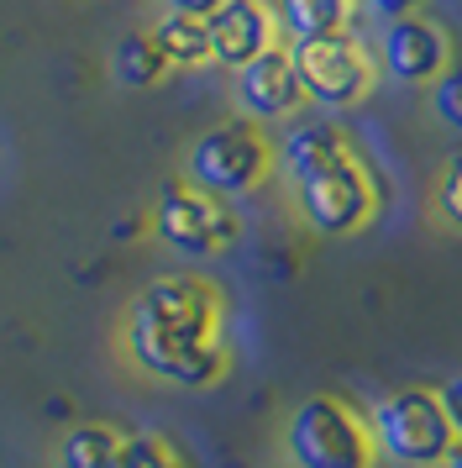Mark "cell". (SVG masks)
<instances>
[{
	"label": "cell",
	"instance_id": "cell-2",
	"mask_svg": "<svg viewBox=\"0 0 462 468\" xmlns=\"http://www.w3.org/2000/svg\"><path fill=\"white\" fill-rule=\"evenodd\" d=\"M273 164H278V148L257 132V122L236 116V122H221L189 143L184 179L215 200H242V195H257L268 185Z\"/></svg>",
	"mask_w": 462,
	"mask_h": 468
},
{
	"label": "cell",
	"instance_id": "cell-16",
	"mask_svg": "<svg viewBox=\"0 0 462 468\" xmlns=\"http://www.w3.org/2000/svg\"><path fill=\"white\" fill-rule=\"evenodd\" d=\"M110 468H189V463L163 431H131V437H121Z\"/></svg>",
	"mask_w": 462,
	"mask_h": 468
},
{
	"label": "cell",
	"instance_id": "cell-4",
	"mask_svg": "<svg viewBox=\"0 0 462 468\" xmlns=\"http://www.w3.org/2000/svg\"><path fill=\"white\" fill-rule=\"evenodd\" d=\"M294 206L315 237H352L378 216V185L352 148L294 174Z\"/></svg>",
	"mask_w": 462,
	"mask_h": 468
},
{
	"label": "cell",
	"instance_id": "cell-22",
	"mask_svg": "<svg viewBox=\"0 0 462 468\" xmlns=\"http://www.w3.org/2000/svg\"><path fill=\"white\" fill-rule=\"evenodd\" d=\"M142 232V221H137V216H131V221H121V227H110V237H116V242H121V237H137Z\"/></svg>",
	"mask_w": 462,
	"mask_h": 468
},
{
	"label": "cell",
	"instance_id": "cell-5",
	"mask_svg": "<svg viewBox=\"0 0 462 468\" xmlns=\"http://www.w3.org/2000/svg\"><path fill=\"white\" fill-rule=\"evenodd\" d=\"M368 426H373L378 452L399 468H436L441 458L457 447V431L446 421L436 389H420V384L383 395V400L373 405Z\"/></svg>",
	"mask_w": 462,
	"mask_h": 468
},
{
	"label": "cell",
	"instance_id": "cell-14",
	"mask_svg": "<svg viewBox=\"0 0 462 468\" xmlns=\"http://www.w3.org/2000/svg\"><path fill=\"white\" fill-rule=\"evenodd\" d=\"M126 431H116L110 421H74L53 447V463L58 468H110L116 463V447Z\"/></svg>",
	"mask_w": 462,
	"mask_h": 468
},
{
	"label": "cell",
	"instance_id": "cell-11",
	"mask_svg": "<svg viewBox=\"0 0 462 468\" xmlns=\"http://www.w3.org/2000/svg\"><path fill=\"white\" fill-rule=\"evenodd\" d=\"M357 0H273L278 32H289V43H310V37H331L347 32Z\"/></svg>",
	"mask_w": 462,
	"mask_h": 468
},
{
	"label": "cell",
	"instance_id": "cell-3",
	"mask_svg": "<svg viewBox=\"0 0 462 468\" xmlns=\"http://www.w3.org/2000/svg\"><path fill=\"white\" fill-rule=\"evenodd\" d=\"M284 447L294 468H373L378 442L368 416L341 395H310L289 410Z\"/></svg>",
	"mask_w": 462,
	"mask_h": 468
},
{
	"label": "cell",
	"instance_id": "cell-20",
	"mask_svg": "<svg viewBox=\"0 0 462 468\" xmlns=\"http://www.w3.org/2000/svg\"><path fill=\"white\" fill-rule=\"evenodd\" d=\"M362 5L373 11L378 22H399V16H415L425 0H362Z\"/></svg>",
	"mask_w": 462,
	"mask_h": 468
},
{
	"label": "cell",
	"instance_id": "cell-12",
	"mask_svg": "<svg viewBox=\"0 0 462 468\" xmlns=\"http://www.w3.org/2000/svg\"><path fill=\"white\" fill-rule=\"evenodd\" d=\"M168 69L173 64L163 58V48L152 43V32H126L121 43L110 48V74H116L121 90H158Z\"/></svg>",
	"mask_w": 462,
	"mask_h": 468
},
{
	"label": "cell",
	"instance_id": "cell-15",
	"mask_svg": "<svg viewBox=\"0 0 462 468\" xmlns=\"http://www.w3.org/2000/svg\"><path fill=\"white\" fill-rule=\"evenodd\" d=\"M341 148H352L347 143V132H336L331 122H310V127H294L289 137H284V169H289V179L294 174H305L310 164H320V158H331V153H341Z\"/></svg>",
	"mask_w": 462,
	"mask_h": 468
},
{
	"label": "cell",
	"instance_id": "cell-13",
	"mask_svg": "<svg viewBox=\"0 0 462 468\" xmlns=\"http://www.w3.org/2000/svg\"><path fill=\"white\" fill-rule=\"evenodd\" d=\"M152 43L163 48V58L173 69H200L210 64V22L189 16V11H163L152 27Z\"/></svg>",
	"mask_w": 462,
	"mask_h": 468
},
{
	"label": "cell",
	"instance_id": "cell-19",
	"mask_svg": "<svg viewBox=\"0 0 462 468\" xmlns=\"http://www.w3.org/2000/svg\"><path fill=\"white\" fill-rule=\"evenodd\" d=\"M436 400H441V410H446V421H452V431H457V442H462V374L436 384Z\"/></svg>",
	"mask_w": 462,
	"mask_h": 468
},
{
	"label": "cell",
	"instance_id": "cell-18",
	"mask_svg": "<svg viewBox=\"0 0 462 468\" xmlns=\"http://www.w3.org/2000/svg\"><path fill=\"white\" fill-rule=\"evenodd\" d=\"M425 90H431V116H436L446 132H462V64H452Z\"/></svg>",
	"mask_w": 462,
	"mask_h": 468
},
{
	"label": "cell",
	"instance_id": "cell-23",
	"mask_svg": "<svg viewBox=\"0 0 462 468\" xmlns=\"http://www.w3.org/2000/svg\"><path fill=\"white\" fill-rule=\"evenodd\" d=\"M436 468H462V442L457 447H452V452H446V458H441V463Z\"/></svg>",
	"mask_w": 462,
	"mask_h": 468
},
{
	"label": "cell",
	"instance_id": "cell-21",
	"mask_svg": "<svg viewBox=\"0 0 462 468\" xmlns=\"http://www.w3.org/2000/svg\"><path fill=\"white\" fill-rule=\"evenodd\" d=\"M168 11H189V16H210V11H221L226 0H163Z\"/></svg>",
	"mask_w": 462,
	"mask_h": 468
},
{
	"label": "cell",
	"instance_id": "cell-17",
	"mask_svg": "<svg viewBox=\"0 0 462 468\" xmlns=\"http://www.w3.org/2000/svg\"><path fill=\"white\" fill-rule=\"evenodd\" d=\"M431 206H436V221L441 227H452V232H462V148L441 164L436 174V195H431Z\"/></svg>",
	"mask_w": 462,
	"mask_h": 468
},
{
	"label": "cell",
	"instance_id": "cell-7",
	"mask_svg": "<svg viewBox=\"0 0 462 468\" xmlns=\"http://www.w3.org/2000/svg\"><path fill=\"white\" fill-rule=\"evenodd\" d=\"M147 221H152L158 242H168L173 253H184V258H215L242 242V216L231 211L226 200L194 190L189 179L168 185Z\"/></svg>",
	"mask_w": 462,
	"mask_h": 468
},
{
	"label": "cell",
	"instance_id": "cell-6",
	"mask_svg": "<svg viewBox=\"0 0 462 468\" xmlns=\"http://www.w3.org/2000/svg\"><path fill=\"white\" fill-rule=\"evenodd\" d=\"M289 48L305 101L320 111H352L378 85V58L352 32H331V37H310V43H289Z\"/></svg>",
	"mask_w": 462,
	"mask_h": 468
},
{
	"label": "cell",
	"instance_id": "cell-8",
	"mask_svg": "<svg viewBox=\"0 0 462 468\" xmlns=\"http://www.w3.org/2000/svg\"><path fill=\"white\" fill-rule=\"evenodd\" d=\"M378 64L394 85H431L452 69V37L441 32L431 16H399V22H383V37H378Z\"/></svg>",
	"mask_w": 462,
	"mask_h": 468
},
{
	"label": "cell",
	"instance_id": "cell-1",
	"mask_svg": "<svg viewBox=\"0 0 462 468\" xmlns=\"http://www.w3.org/2000/svg\"><path fill=\"white\" fill-rule=\"evenodd\" d=\"M226 300L200 274L152 279L126 311V358L147 379H168L184 389H210L226 379L231 353L221 337Z\"/></svg>",
	"mask_w": 462,
	"mask_h": 468
},
{
	"label": "cell",
	"instance_id": "cell-9",
	"mask_svg": "<svg viewBox=\"0 0 462 468\" xmlns=\"http://www.w3.org/2000/svg\"><path fill=\"white\" fill-rule=\"evenodd\" d=\"M236 111L247 122H284L305 106V85H299V69H294V48H268L263 58H252L247 69H236Z\"/></svg>",
	"mask_w": 462,
	"mask_h": 468
},
{
	"label": "cell",
	"instance_id": "cell-10",
	"mask_svg": "<svg viewBox=\"0 0 462 468\" xmlns=\"http://www.w3.org/2000/svg\"><path fill=\"white\" fill-rule=\"evenodd\" d=\"M210 64L221 69H247L252 58H263L268 48H278V16L268 0H226L221 11H210Z\"/></svg>",
	"mask_w": 462,
	"mask_h": 468
}]
</instances>
